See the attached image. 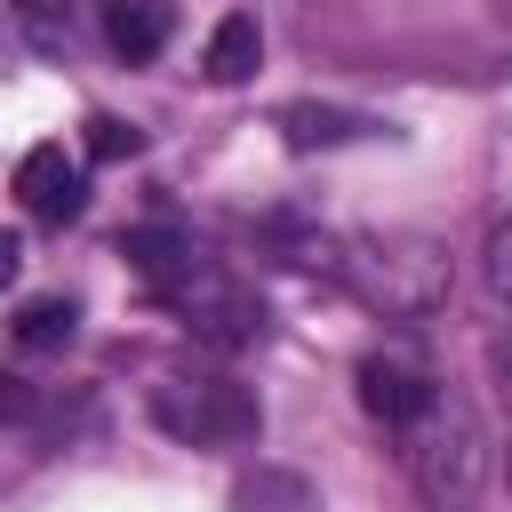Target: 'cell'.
I'll list each match as a JSON object with an SVG mask.
<instances>
[{
  "instance_id": "obj_1",
  "label": "cell",
  "mask_w": 512,
  "mask_h": 512,
  "mask_svg": "<svg viewBox=\"0 0 512 512\" xmlns=\"http://www.w3.org/2000/svg\"><path fill=\"white\" fill-rule=\"evenodd\" d=\"M120 256H128V272H136L192 336H208V344H248V336H264V304H256L192 232H176V224H136V232L120 240Z\"/></svg>"
},
{
  "instance_id": "obj_2",
  "label": "cell",
  "mask_w": 512,
  "mask_h": 512,
  "mask_svg": "<svg viewBox=\"0 0 512 512\" xmlns=\"http://www.w3.org/2000/svg\"><path fill=\"white\" fill-rule=\"evenodd\" d=\"M400 464H408V480L432 512H472L480 488H488V432H480L472 400L440 384L432 408L400 432Z\"/></svg>"
},
{
  "instance_id": "obj_3",
  "label": "cell",
  "mask_w": 512,
  "mask_h": 512,
  "mask_svg": "<svg viewBox=\"0 0 512 512\" xmlns=\"http://www.w3.org/2000/svg\"><path fill=\"white\" fill-rule=\"evenodd\" d=\"M336 272L368 296V304H384V312H400V320H416V312H432L440 296H448V256L432 248V240H416V232H392V240H352V256H336Z\"/></svg>"
},
{
  "instance_id": "obj_4",
  "label": "cell",
  "mask_w": 512,
  "mask_h": 512,
  "mask_svg": "<svg viewBox=\"0 0 512 512\" xmlns=\"http://www.w3.org/2000/svg\"><path fill=\"white\" fill-rule=\"evenodd\" d=\"M152 424L184 448H240L264 432V408L232 376H168V384H152Z\"/></svg>"
},
{
  "instance_id": "obj_5",
  "label": "cell",
  "mask_w": 512,
  "mask_h": 512,
  "mask_svg": "<svg viewBox=\"0 0 512 512\" xmlns=\"http://www.w3.org/2000/svg\"><path fill=\"white\" fill-rule=\"evenodd\" d=\"M352 384H360V408H368L384 432H408V424L432 408V392H440L408 352H368V360L352 368Z\"/></svg>"
},
{
  "instance_id": "obj_6",
  "label": "cell",
  "mask_w": 512,
  "mask_h": 512,
  "mask_svg": "<svg viewBox=\"0 0 512 512\" xmlns=\"http://www.w3.org/2000/svg\"><path fill=\"white\" fill-rule=\"evenodd\" d=\"M16 200H24L40 224H72V216H80V200H88L80 160H72L64 144H32V152L16 160Z\"/></svg>"
},
{
  "instance_id": "obj_7",
  "label": "cell",
  "mask_w": 512,
  "mask_h": 512,
  "mask_svg": "<svg viewBox=\"0 0 512 512\" xmlns=\"http://www.w3.org/2000/svg\"><path fill=\"white\" fill-rule=\"evenodd\" d=\"M232 512H320V488L288 464H256L232 480Z\"/></svg>"
},
{
  "instance_id": "obj_8",
  "label": "cell",
  "mask_w": 512,
  "mask_h": 512,
  "mask_svg": "<svg viewBox=\"0 0 512 512\" xmlns=\"http://www.w3.org/2000/svg\"><path fill=\"white\" fill-rule=\"evenodd\" d=\"M280 136H288V152H320V144H360V136H376V120H368V112H336V104H288V112H280Z\"/></svg>"
},
{
  "instance_id": "obj_9",
  "label": "cell",
  "mask_w": 512,
  "mask_h": 512,
  "mask_svg": "<svg viewBox=\"0 0 512 512\" xmlns=\"http://www.w3.org/2000/svg\"><path fill=\"white\" fill-rule=\"evenodd\" d=\"M104 40H112L128 64L160 56V40H168V0H104Z\"/></svg>"
},
{
  "instance_id": "obj_10",
  "label": "cell",
  "mask_w": 512,
  "mask_h": 512,
  "mask_svg": "<svg viewBox=\"0 0 512 512\" xmlns=\"http://www.w3.org/2000/svg\"><path fill=\"white\" fill-rule=\"evenodd\" d=\"M256 64H264L256 16H224V24L208 32V80H216V88H240V80H256Z\"/></svg>"
},
{
  "instance_id": "obj_11",
  "label": "cell",
  "mask_w": 512,
  "mask_h": 512,
  "mask_svg": "<svg viewBox=\"0 0 512 512\" xmlns=\"http://www.w3.org/2000/svg\"><path fill=\"white\" fill-rule=\"evenodd\" d=\"M72 296H40V304H24L16 312V344L24 352H56V344H72Z\"/></svg>"
},
{
  "instance_id": "obj_12",
  "label": "cell",
  "mask_w": 512,
  "mask_h": 512,
  "mask_svg": "<svg viewBox=\"0 0 512 512\" xmlns=\"http://www.w3.org/2000/svg\"><path fill=\"white\" fill-rule=\"evenodd\" d=\"M16 16H24V40L48 48V56L72 40V0H16Z\"/></svg>"
},
{
  "instance_id": "obj_13",
  "label": "cell",
  "mask_w": 512,
  "mask_h": 512,
  "mask_svg": "<svg viewBox=\"0 0 512 512\" xmlns=\"http://www.w3.org/2000/svg\"><path fill=\"white\" fill-rule=\"evenodd\" d=\"M480 272H488V288H496V304H512V216L488 232V248H480Z\"/></svg>"
},
{
  "instance_id": "obj_14",
  "label": "cell",
  "mask_w": 512,
  "mask_h": 512,
  "mask_svg": "<svg viewBox=\"0 0 512 512\" xmlns=\"http://www.w3.org/2000/svg\"><path fill=\"white\" fill-rule=\"evenodd\" d=\"M128 152H136V128L112 120V112H96L88 120V160H128Z\"/></svg>"
},
{
  "instance_id": "obj_15",
  "label": "cell",
  "mask_w": 512,
  "mask_h": 512,
  "mask_svg": "<svg viewBox=\"0 0 512 512\" xmlns=\"http://www.w3.org/2000/svg\"><path fill=\"white\" fill-rule=\"evenodd\" d=\"M24 416H32V392H24V384H8V376H0V424H24Z\"/></svg>"
},
{
  "instance_id": "obj_16",
  "label": "cell",
  "mask_w": 512,
  "mask_h": 512,
  "mask_svg": "<svg viewBox=\"0 0 512 512\" xmlns=\"http://www.w3.org/2000/svg\"><path fill=\"white\" fill-rule=\"evenodd\" d=\"M16 272H24V240L0 232V288H16Z\"/></svg>"
}]
</instances>
